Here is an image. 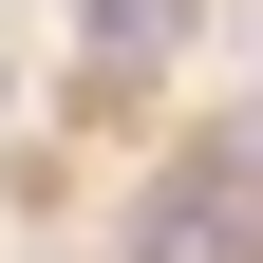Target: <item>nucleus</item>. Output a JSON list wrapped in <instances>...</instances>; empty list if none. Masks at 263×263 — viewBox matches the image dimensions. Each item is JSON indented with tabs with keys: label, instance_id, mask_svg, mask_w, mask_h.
Segmentation results:
<instances>
[{
	"label": "nucleus",
	"instance_id": "nucleus-1",
	"mask_svg": "<svg viewBox=\"0 0 263 263\" xmlns=\"http://www.w3.org/2000/svg\"><path fill=\"white\" fill-rule=\"evenodd\" d=\"M76 38H94V76H151L188 38V0H76Z\"/></svg>",
	"mask_w": 263,
	"mask_h": 263
}]
</instances>
